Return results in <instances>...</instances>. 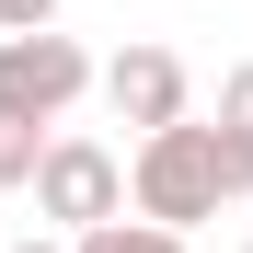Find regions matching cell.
Here are the masks:
<instances>
[{
    "label": "cell",
    "instance_id": "cell-3",
    "mask_svg": "<svg viewBox=\"0 0 253 253\" xmlns=\"http://www.w3.org/2000/svg\"><path fill=\"white\" fill-rule=\"evenodd\" d=\"M35 219H58V230H92V219H115L126 207V161L104 150V138H46L35 150Z\"/></svg>",
    "mask_w": 253,
    "mask_h": 253
},
{
    "label": "cell",
    "instance_id": "cell-10",
    "mask_svg": "<svg viewBox=\"0 0 253 253\" xmlns=\"http://www.w3.org/2000/svg\"><path fill=\"white\" fill-rule=\"evenodd\" d=\"M242 253H253V242H242Z\"/></svg>",
    "mask_w": 253,
    "mask_h": 253
},
{
    "label": "cell",
    "instance_id": "cell-6",
    "mask_svg": "<svg viewBox=\"0 0 253 253\" xmlns=\"http://www.w3.org/2000/svg\"><path fill=\"white\" fill-rule=\"evenodd\" d=\"M35 150H46V126H35V115H0V196L35 184Z\"/></svg>",
    "mask_w": 253,
    "mask_h": 253
},
{
    "label": "cell",
    "instance_id": "cell-2",
    "mask_svg": "<svg viewBox=\"0 0 253 253\" xmlns=\"http://www.w3.org/2000/svg\"><path fill=\"white\" fill-rule=\"evenodd\" d=\"M81 92H92V58H81L58 23H23V35H0V115H35V126H58Z\"/></svg>",
    "mask_w": 253,
    "mask_h": 253
},
{
    "label": "cell",
    "instance_id": "cell-8",
    "mask_svg": "<svg viewBox=\"0 0 253 253\" xmlns=\"http://www.w3.org/2000/svg\"><path fill=\"white\" fill-rule=\"evenodd\" d=\"M23 23H58V0H0V35H23Z\"/></svg>",
    "mask_w": 253,
    "mask_h": 253
},
{
    "label": "cell",
    "instance_id": "cell-9",
    "mask_svg": "<svg viewBox=\"0 0 253 253\" xmlns=\"http://www.w3.org/2000/svg\"><path fill=\"white\" fill-rule=\"evenodd\" d=\"M12 253H69V242H46V230H35V242H12Z\"/></svg>",
    "mask_w": 253,
    "mask_h": 253
},
{
    "label": "cell",
    "instance_id": "cell-4",
    "mask_svg": "<svg viewBox=\"0 0 253 253\" xmlns=\"http://www.w3.org/2000/svg\"><path fill=\"white\" fill-rule=\"evenodd\" d=\"M104 104H115V126H138V138L173 126V115H184V58H173V46H126V58L104 69Z\"/></svg>",
    "mask_w": 253,
    "mask_h": 253
},
{
    "label": "cell",
    "instance_id": "cell-5",
    "mask_svg": "<svg viewBox=\"0 0 253 253\" xmlns=\"http://www.w3.org/2000/svg\"><path fill=\"white\" fill-rule=\"evenodd\" d=\"M69 253H184V230H173V219H126V207H115V219L69 230Z\"/></svg>",
    "mask_w": 253,
    "mask_h": 253
},
{
    "label": "cell",
    "instance_id": "cell-1",
    "mask_svg": "<svg viewBox=\"0 0 253 253\" xmlns=\"http://www.w3.org/2000/svg\"><path fill=\"white\" fill-rule=\"evenodd\" d=\"M126 196H138V219H173V230L219 219V207H230V173H219V126H196V115L150 126V138H138V161H126Z\"/></svg>",
    "mask_w": 253,
    "mask_h": 253
},
{
    "label": "cell",
    "instance_id": "cell-7",
    "mask_svg": "<svg viewBox=\"0 0 253 253\" xmlns=\"http://www.w3.org/2000/svg\"><path fill=\"white\" fill-rule=\"evenodd\" d=\"M219 115H230V126H242V138H253V58H242V69L219 81Z\"/></svg>",
    "mask_w": 253,
    "mask_h": 253
}]
</instances>
